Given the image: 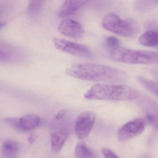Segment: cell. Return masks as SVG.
Wrapping results in <instances>:
<instances>
[{
    "mask_svg": "<svg viewBox=\"0 0 158 158\" xmlns=\"http://www.w3.org/2000/svg\"><path fill=\"white\" fill-rule=\"evenodd\" d=\"M66 73L72 77L90 81H122L126 77L122 70L97 64H75L66 69Z\"/></svg>",
    "mask_w": 158,
    "mask_h": 158,
    "instance_id": "6da1fadb",
    "label": "cell"
},
{
    "mask_svg": "<svg viewBox=\"0 0 158 158\" xmlns=\"http://www.w3.org/2000/svg\"><path fill=\"white\" fill-rule=\"evenodd\" d=\"M138 96V91L128 86L101 84L94 85L84 95L86 99L116 101L133 100Z\"/></svg>",
    "mask_w": 158,
    "mask_h": 158,
    "instance_id": "7a4b0ae2",
    "label": "cell"
},
{
    "mask_svg": "<svg viewBox=\"0 0 158 158\" xmlns=\"http://www.w3.org/2000/svg\"><path fill=\"white\" fill-rule=\"evenodd\" d=\"M109 56L113 60L130 64H152L158 61L157 52L121 47L110 51Z\"/></svg>",
    "mask_w": 158,
    "mask_h": 158,
    "instance_id": "3957f363",
    "label": "cell"
},
{
    "mask_svg": "<svg viewBox=\"0 0 158 158\" xmlns=\"http://www.w3.org/2000/svg\"><path fill=\"white\" fill-rule=\"evenodd\" d=\"M102 25L104 29L125 37L135 36L139 31L138 25L134 20H123L114 14L106 15L102 20Z\"/></svg>",
    "mask_w": 158,
    "mask_h": 158,
    "instance_id": "277c9868",
    "label": "cell"
},
{
    "mask_svg": "<svg viewBox=\"0 0 158 158\" xmlns=\"http://www.w3.org/2000/svg\"><path fill=\"white\" fill-rule=\"evenodd\" d=\"M53 42L56 49L63 52L82 58L91 57L90 51L83 45L57 38L53 39Z\"/></svg>",
    "mask_w": 158,
    "mask_h": 158,
    "instance_id": "5b68a950",
    "label": "cell"
},
{
    "mask_svg": "<svg viewBox=\"0 0 158 158\" xmlns=\"http://www.w3.org/2000/svg\"><path fill=\"white\" fill-rule=\"evenodd\" d=\"M4 120L10 126L22 132H27L35 129L39 125L40 121V116L34 114H27L21 118L7 117Z\"/></svg>",
    "mask_w": 158,
    "mask_h": 158,
    "instance_id": "8992f818",
    "label": "cell"
},
{
    "mask_svg": "<svg viewBox=\"0 0 158 158\" xmlns=\"http://www.w3.org/2000/svg\"><path fill=\"white\" fill-rule=\"evenodd\" d=\"M145 127V122L142 119H135L126 123L118 130V140L124 142L139 135L144 131Z\"/></svg>",
    "mask_w": 158,
    "mask_h": 158,
    "instance_id": "52a82bcc",
    "label": "cell"
},
{
    "mask_svg": "<svg viewBox=\"0 0 158 158\" xmlns=\"http://www.w3.org/2000/svg\"><path fill=\"white\" fill-rule=\"evenodd\" d=\"M95 119L96 114L91 111L84 112L78 116L75 125V132L78 139H84L89 135Z\"/></svg>",
    "mask_w": 158,
    "mask_h": 158,
    "instance_id": "ba28073f",
    "label": "cell"
},
{
    "mask_svg": "<svg viewBox=\"0 0 158 158\" xmlns=\"http://www.w3.org/2000/svg\"><path fill=\"white\" fill-rule=\"evenodd\" d=\"M59 32L66 36L79 40L84 34V29L81 24L69 19L63 20L58 27Z\"/></svg>",
    "mask_w": 158,
    "mask_h": 158,
    "instance_id": "9c48e42d",
    "label": "cell"
},
{
    "mask_svg": "<svg viewBox=\"0 0 158 158\" xmlns=\"http://www.w3.org/2000/svg\"><path fill=\"white\" fill-rule=\"evenodd\" d=\"M88 1L84 0L65 1L58 10V15L60 18H66L73 15Z\"/></svg>",
    "mask_w": 158,
    "mask_h": 158,
    "instance_id": "30bf717a",
    "label": "cell"
},
{
    "mask_svg": "<svg viewBox=\"0 0 158 158\" xmlns=\"http://www.w3.org/2000/svg\"><path fill=\"white\" fill-rule=\"evenodd\" d=\"M20 145L16 141L7 139L3 142L2 148V158H18Z\"/></svg>",
    "mask_w": 158,
    "mask_h": 158,
    "instance_id": "8fae6325",
    "label": "cell"
},
{
    "mask_svg": "<svg viewBox=\"0 0 158 158\" xmlns=\"http://www.w3.org/2000/svg\"><path fill=\"white\" fill-rule=\"evenodd\" d=\"M139 42L141 45L148 47L154 48L158 46V33L156 31L149 30L143 33L139 37Z\"/></svg>",
    "mask_w": 158,
    "mask_h": 158,
    "instance_id": "7c38bea8",
    "label": "cell"
},
{
    "mask_svg": "<svg viewBox=\"0 0 158 158\" xmlns=\"http://www.w3.org/2000/svg\"><path fill=\"white\" fill-rule=\"evenodd\" d=\"M68 134L63 132H55L51 136L52 149L55 153H58L62 148L66 141Z\"/></svg>",
    "mask_w": 158,
    "mask_h": 158,
    "instance_id": "4fadbf2b",
    "label": "cell"
},
{
    "mask_svg": "<svg viewBox=\"0 0 158 158\" xmlns=\"http://www.w3.org/2000/svg\"><path fill=\"white\" fill-rule=\"evenodd\" d=\"M74 154L76 158H95L92 151L83 141L77 143L75 149Z\"/></svg>",
    "mask_w": 158,
    "mask_h": 158,
    "instance_id": "5bb4252c",
    "label": "cell"
},
{
    "mask_svg": "<svg viewBox=\"0 0 158 158\" xmlns=\"http://www.w3.org/2000/svg\"><path fill=\"white\" fill-rule=\"evenodd\" d=\"M136 79L138 82L146 89L156 96H158V84L156 82L141 76H138Z\"/></svg>",
    "mask_w": 158,
    "mask_h": 158,
    "instance_id": "9a60e30c",
    "label": "cell"
},
{
    "mask_svg": "<svg viewBox=\"0 0 158 158\" xmlns=\"http://www.w3.org/2000/svg\"><path fill=\"white\" fill-rule=\"evenodd\" d=\"M43 5V1L40 0H31L28 3L27 11L29 15L35 16L40 12Z\"/></svg>",
    "mask_w": 158,
    "mask_h": 158,
    "instance_id": "2e32d148",
    "label": "cell"
},
{
    "mask_svg": "<svg viewBox=\"0 0 158 158\" xmlns=\"http://www.w3.org/2000/svg\"><path fill=\"white\" fill-rule=\"evenodd\" d=\"M105 44L110 51L119 48L120 40L115 37L108 36L105 40Z\"/></svg>",
    "mask_w": 158,
    "mask_h": 158,
    "instance_id": "e0dca14e",
    "label": "cell"
},
{
    "mask_svg": "<svg viewBox=\"0 0 158 158\" xmlns=\"http://www.w3.org/2000/svg\"><path fill=\"white\" fill-rule=\"evenodd\" d=\"M102 152L105 158H120L113 152L107 148L102 149Z\"/></svg>",
    "mask_w": 158,
    "mask_h": 158,
    "instance_id": "ac0fdd59",
    "label": "cell"
},
{
    "mask_svg": "<svg viewBox=\"0 0 158 158\" xmlns=\"http://www.w3.org/2000/svg\"><path fill=\"white\" fill-rule=\"evenodd\" d=\"M147 119L149 123L155 127L156 128L158 127V120L157 117L153 114H148L147 116Z\"/></svg>",
    "mask_w": 158,
    "mask_h": 158,
    "instance_id": "d6986e66",
    "label": "cell"
},
{
    "mask_svg": "<svg viewBox=\"0 0 158 158\" xmlns=\"http://www.w3.org/2000/svg\"><path fill=\"white\" fill-rule=\"evenodd\" d=\"M10 57L9 53L2 50L0 48V61H5L8 60Z\"/></svg>",
    "mask_w": 158,
    "mask_h": 158,
    "instance_id": "ffe728a7",
    "label": "cell"
},
{
    "mask_svg": "<svg viewBox=\"0 0 158 158\" xmlns=\"http://www.w3.org/2000/svg\"><path fill=\"white\" fill-rule=\"evenodd\" d=\"M66 113H67V110H61L57 114V115L56 116V119L57 120H61V119H62V118L64 117Z\"/></svg>",
    "mask_w": 158,
    "mask_h": 158,
    "instance_id": "44dd1931",
    "label": "cell"
},
{
    "mask_svg": "<svg viewBox=\"0 0 158 158\" xmlns=\"http://www.w3.org/2000/svg\"><path fill=\"white\" fill-rule=\"evenodd\" d=\"M37 138V136L35 134H31L28 138V142L30 144L34 143L36 139Z\"/></svg>",
    "mask_w": 158,
    "mask_h": 158,
    "instance_id": "7402d4cb",
    "label": "cell"
},
{
    "mask_svg": "<svg viewBox=\"0 0 158 158\" xmlns=\"http://www.w3.org/2000/svg\"><path fill=\"white\" fill-rule=\"evenodd\" d=\"M6 25V23L5 22H0V28L4 27Z\"/></svg>",
    "mask_w": 158,
    "mask_h": 158,
    "instance_id": "603a6c76",
    "label": "cell"
}]
</instances>
